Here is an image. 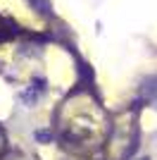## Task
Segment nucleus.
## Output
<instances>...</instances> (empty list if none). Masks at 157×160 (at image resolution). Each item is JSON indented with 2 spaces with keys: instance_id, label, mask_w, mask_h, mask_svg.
<instances>
[{
  "instance_id": "f257e3e1",
  "label": "nucleus",
  "mask_w": 157,
  "mask_h": 160,
  "mask_svg": "<svg viewBox=\"0 0 157 160\" xmlns=\"http://www.w3.org/2000/svg\"><path fill=\"white\" fill-rule=\"evenodd\" d=\"M140 96L145 100H157V77H150L140 84Z\"/></svg>"
},
{
  "instance_id": "f03ea898",
  "label": "nucleus",
  "mask_w": 157,
  "mask_h": 160,
  "mask_svg": "<svg viewBox=\"0 0 157 160\" xmlns=\"http://www.w3.org/2000/svg\"><path fill=\"white\" fill-rule=\"evenodd\" d=\"M29 2H31V7L38 10V14H43V17H50L52 14V7H50L48 0H29Z\"/></svg>"
},
{
  "instance_id": "7ed1b4c3",
  "label": "nucleus",
  "mask_w": 157,
  "mask_h": 160,
  "mask_svg": "<svg viewBox=\"0 0 157 160\" xmlns=\"http://www.w3.org/2000/svg\"><path fill=\"white\" fill-rule=\"evenodd\" d=\"M33 139L40 141V143H50V141H52V134L45 132V129H38V132H33Z\"/></svg>"
},
{
  "instance_id": "20e7f679",
  "label": "nucleus",
  "mask_w": 157,
  "mask_h": 160,
  "mask_svg": "<svg viewBox=\"0 0 157 160\" xmlns=\"http://www.w3.org/2000/svg\"><path fill=\"white\" fill-rule=\"evenodd\" d=\"M21 100H24V103H33L36 96H33V93H21Z\"/></svg>"
},
{
  "instance_id": "39448f33",
  "label": "nucleus",
  "mask_w": 157,
  "mask_h": 160,
  "mask_svg": "<svg viewBox=\"0 0 157 160\" xmlns=\"http://www.w3.org/2000/svg\"><path fill=\"white\" fill-rule=\"evenodd\" d=\"M5 132H2V129H0V153H2V151H5Z\"/></svg>"
},
{
  "instance_id": "423d86ee",
  "label": "nucleus",
  "mask_w": 157,
  "mask_h": 160,
  "mask_svg": "<svg viewBox=\"0 0 157 160\" xmlns=\"http://www.w3.org/2000/svg\"><path fill=\"white\" fill-rule=\"evenodd\" d=\"M138 160H150V155H143V158H138Z\"/></svg>"
}]
</instances>
